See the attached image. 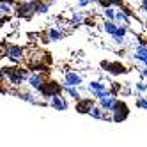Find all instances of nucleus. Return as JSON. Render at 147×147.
<instances>
[{
	"label": "nucleus",
	"instance_id": "3",
	"mask_svg": "<svg viewBox=\"0 0 147 147\" xmlns=\"http://www.w3.org/2000/svg\"><path fill=\"white\" fill-rule=\"evenodd\" d=\"M48 80V69H28V76H27V87L32 89L36 92L41 90L43 83Z\"/></svg>",
	"mask_w": 147,
	"mask_h": 147
},
{
	"label": "nucleus",
	"instance_id": "11",
	"mask_svg": "<svg viewBox=\"0 0 147 147\" xmlns=\"http://www.w3.org/2000/svg\"><path fill=\"white\" fill-rule=\"evenodd\" d=\"M62 85H71V87H82L83 85V75L78 71H66L62 75Z\"/></svg>",
	"mask_w": 147,
	"mask_h": 147
},
{
	"label": "nucleus",
	"instance_id": "1",
	"mask_svg": "<svg viewBox=\"0 0 147 147\" xmlns=\"http://www.w3.org/2000/svg\"><path fill=\"white\" fill-rule=\"evenodd\" d=\"M27 76H28V67H22L20 64L0 67V78L14 89H20L22 85H25Z\"/></svg>",
	"mask_w": 147,
	"mask_h": 147
},
{
	"label": "nucleus",
	"instance_id": "29",
	"mask_svg": "<svg viewBox=\"0 0 147 147\" xmlns=\"http://www.w3.org/2000/svg\"><path fill=\"white\" fill-rule=\"evenodd\" d=\"M16 2H18V0H16ZM22 2H23V0H22Z\"/></svg>",
	"mask_w": 147,
	"mask_h": 147
},
{
	"label": "nucleus",
	"instance_id": "2",
	"mask_svg": "<svg viewBox=\"0 0 147 147\" xmlns=\"http://www.w3.org/2000/svg\"><path fill=\"white\" fill-rule=\"evenodd\" d=\"M25 62L28 69H48V66L53 64V59H51L50 51H45L41 48H34L30 53L25 55Z\"/></svg>",
	"mask_w": 147,
	"mask_h": 147
},
{
	"label": "nucleus",
	"instance_id": "25",
	"mask_svg": "<svg viewBox=\"0 0 147 147\" xmlns=\"http://www.w3.org/2000/svg\"><path fill=\"white\" fill-rule=\"evenodd\" d=\"M138 9H140V13L147 14V0H140V2H138Z\"/></svg>",
	"mask_w": 147,
	"mask_h": 147
},
{
	"label": "nucleus",
	"instance_id": "26",
	"mask_svg": "<svg viewBox=\"0 0 147 147\" xmlns=\"http://www.w3.org/2000/svg\"><path fill=\"white\" fill-rule=\"evenodd\" d=\"M5 59V43H0V62Z\"/></svg>",
	"mask_w": 147,
	"mask_h": 147
},
{
	"label": "nucleus",
	"instance_id": "12",
	"mask_svg": "<svg viewBox=\"0 0 147 147\" xmlns=\"http://www.w3.org/2000/svg\"><path fill=\"white\" fill-rule=\"evenodd\" d=\"M46 105H48L50 108L57 110V112H66V110L69 108L67 96H66L64 92H62V94H57V96H53V98H50V99L46 101Z\"/></svg>",
	"mask_w": 147,
	"mask_h": 147
},
{
	"label": "nucleus",
	"instance_id": "7",
	"mask_svg": "<svg viewBox=\"0 0 147 147\" xmlns=\"http://www.w3.org/2000/svg\"><path fill=\"white\" fill-rule=\"evenodd\" d=\"M25 55H27V50L22 45H13V43H7L5 45V59L13 64H22L25 62Z\"/></svg>",
	"mask_w": 147,
	"mask_h": 147
},
{
	"label": "nucleus",
	"instance_id": "10",
	"mask_svg": "<svg viewBox=\"0 0 147 147\" xmlns=\"http://www.w3.org/2000/svg\"><path fill=\"white\" fill-rule=\"evenodd\" d=\"M131 62H135V66H147V45H136L131 48V53H129Z\"/></svg>",
	"mask_w": 147,
	"mask_h": 147
},
{
	"label": "nucleus",
	"instance_id": "21",
	"mask_svg": "<svg viewBox=\"0 0 147 147\" xmlns=\"http://www.w3.org/2000/svg\"><path fill=\"white\" fill-rule=\"evenodd\" d=\"M135 107L138 108V110H144V112H147V98H145V94H144V96H136Z\"/></svg>",
	"mask_w": 147,
	"mask_h": 147
},
{
	"label": "nucleus",
	"instance_id": "16",
	"mask_svg": "<svg viewBox=\"0 0 147 147\" xmlns=\"http://www.w3.org/2000/svg\"><path fill=\"white\" fill-rule=\"evenodd\" d=\"M87 13L85 11H75V13H71V16H69V23H71V27H80V25H83V23H87Z\"/></svg>",
	"mask_w": 147,
	"mask_h": 147
},
{
	"label": "nucleus",
	"instance_id": "9",
	"mask_svg": "<svg viewBox=\"0 0 147 147\" xmlns=\"http://www.w3.org/2000/svg\"><path fill=\"white\" fill-rule=\"evenodd\" d=\"M39 94H41V98H43L45 101H48L50 98L57 96V94H62V83H60V82H57V80L48 78V80L43 83V87H41Z\"/></svg>",
	"mask_w": 147,
	"mask_h": 147
},
{
	"label": "nucleus",
	"instance_id": "23",
	"mask_svg": "<svg viewBox=\"0 0 147 147\" xmlns=\"http://www.w3.org/2000/svg\"><path fill=\"white\" fill-rule=\"evenodd\" d=\"M136 69H138L140 78H142V80H147V66H138Z\"/></svg>",
	"mask_w": 147,
	"mask_h": 147
},
{
	"label": "nucleus",
	"instance_id": "14",
	"mask_svg": "<svg viewBox=\"0 0 147 147\" xmlns=\"http://www.w3.org/2000/svg\"><path fill=\"white\" fill-rule=\"evenodd\" d=\"M94 105H96V98H80L78 101H75V110L78 113H89Z\"/></svg>",
	"mask_w": 147,
	"mask_h": 147
},
{
	"label": "nucleus",
	"instance_id": "27",
	"mask_svg": "<svg viewBox=\"0 0 147 147\" xmlns=\"http://www.w3.org/2000/svg\"><path fill=\"white\" fill-rule=\"evenodd\" d=\"M0 2H5V4H13V5H14L16 0H0Z\"/></svg>",
	"mask_w": 147,
	"mask_h": 147
},
{
	"label": "nucleus",
	"instance_id": "13",
	"mask_svg": "<svg viewBox=\"0 0 147 147\" xmlns=\"http://www.w3.org/2000/svg\"><path fill=\"white\" fill-rule=\"evenodd\" d=\"M64 32L59 28V27H48V30L45 32V43H59V41L64 39Z\"/></svg>",
	"mask_w": 147,
	"mask_h": 147
},
{
	"label": "nucleus",
	"instance_id": "17",
	"mask_svg": "<svg viewBox=\"0 0 147 147\" xmlns=\"http://www.w3.org/2000/svg\"><path fill=\"white\" fill-rule=\"evenodd\" d=\"M87 115H90L92 119H98V121H112V119L108 117V115H107V112H105V110L99 107L98 103H96V105H94V107L90 108V112H89Z\"/></svg>",
	"mask_w": 147,
	"mask_h": 147
},
{
	"label": "nucleus",
	"instance_id": "24",
	"mask_svg": "<svg viewBox=\"0 0 147 147\" xmlns=\"http://www.w3.org/2000/svg\"><path fill=\"white\" fill-rule=\"evenodd\" d=\"M108 4L113 5V7H124V5H126L124 0H108Z\"/></svg>",
	"mask_w": 147,
	"mask_h": 147
},
{
	"label": "nucleus",
	"instance_id": "22",
	"mask_svg": "<svg viewBox=\"0 0 147 147\" xmlns=\"http://www.w3.org/2000/svg\"><path fill=\"white\" fill-rule=\"evenodd\" d=\"M92 2H90V0H76V7L78 9H85V7H89Z\"/></svg>",
	"mask_w": 147,
	"mask_h": 147
},
{
	"label": "nucleus",
	"instance_id": "20",
	"mask_svg": "<svg viewBox=\"0 0 147 147\" xmlns=\"http://www.w3.org/2000/svg\"><path fill=\"white\" fill-rule=\"evenodd\" d=\"M14 14V5L13 4H5V2H0V16L2 18H9Z\"/></svg>",
	"mask_w": 147,
	"mask_h": 147
},
{
	"label": "nucleus",
	"instance_id": "8",
	"mask_svg": "<svg viewBox=\"0 0 147 147\" xmlns=\"http://www.w3.org/2000/svg\"><path fill=\"white\" fill-rule=\"evenodd\" d=\"M129 112H131L129 105L122 99H117L113 105V110L110 112V119H112V122H124L129 117Z\"/></svg>",
	"mask_w": 147,
	"mask_h": 147
},
{
	"label": "nucleus",
	"instance_id": "4",
	"mask_svg": "<svg viewBox=\"0 0 147 147\" xmlns=\"http://www.w3.org/2000/svg\"><path fill=\"white\" fill-rule=\"evenodd\" d=\"M36 14V0H18L14 2V16L22 20H30Z\"/></svg>",
	"mask_w": 147,
	"mask_h": 147
},
{
	"label": "nucleus",
	"instance_id": "18",
	"mask_svg": "<svg viewBox=\"0 0 147 147\" xmlns=\"http://www.w3.org/2000/svg\"><path fill=\"white\" fill-rule=\"evenodd\" d=\"M62 92H64L67 98L75 99V101H78V99L82 98V94H80V89H78V87H71V85H62Z\"/></svg>",
	"mask_w": 147,
	"mask_h": 147
},
{
	"label": "nucleus",
	"instance_id": "19",
	"mask_svg": "<svg viewBox=\"0 0 147 147\" xmlns=\"http://www.w3.org/2000/svg\"><path fill=\"white\" fill-rule=\"evenodd\" d=\"M133 94H135V96H144V94L147 96V80L140 78L138 82H136L133 85Z\"/></svg>",
	"mask_w": 147,
	"mask_h": 147
},
{
	"label": "nucleus",
	"instance_id": "15",
	"mask_svg": "<svg viewBox=\"0 0 147 147\" xmlns=\"http://www.w3.org/2000/svg\"><path fill=\"white\" fill-rule=\"evenodd\" d=\"M115 101H117V96L115 94H107L105 98H101V99H98V105L107 112V113H110L112 110H113V105H115Z\"/></svg>",
	"mask_w": 147,
	"mask_h": 147
},
{
	"label": "nucleus",
	"instance_id": "6",
	"mask_svg": "<svg viewBox=\"0 0 147 147\" xmlns=\"http://www.w3.org/2000/svg\"><path fill=\"white\" fill-rule=\"evenodd\" d=\"M85 89H87V92L90 94V96L96 98V99H101V98L107 96V94H112L110 85L107 82H101V80H90L85 85Z\"/></svg>",
	"mask_w": 147,
	"mask_h": 147
},
{
	"label": "nucleus",
	"instance_id": "28",
	"mask_svg": "<svg viewBox=\"0 0 147 147\" xmlns=\"http://www.w3.org/2000/svg\"><path fill=\"white\" fill-rule=\"evenodd\" d=\"M144 16H145V23H147V14H144Z\"/></svg>",
	"mask_w": 147,
	"mask_h": 147
},
{
	"label": "nucleus",
	"instance_id": "5",
	"mask_svg": "<svg viewBox=\"0 0 147 147\" xmlns=\"http://www.w3.org/2000/svg\"><path fill=\"white\" fill-rule=\"evenodd\" d=\"M99 67L105 73H108L110 76H124V75L129 73V67L124 66L122 62H119V60H101Z\"/></svg>",
	"mask_w": 147,
	"mask_h": 147
}]
</instances>
